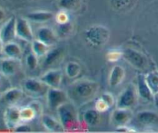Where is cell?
I'll use <instances>...</instances> for the list:
<instances>
[{
	"label": "cell",
	"instance_id": "obj_1",
	"mask_svg": "<svg viewBox=\"0 0 158 133\" xmlns=\"http://www.w3.org/2000/svg\"><path fill=\"white\" fill-rule=\"evenodd\" d=\"M99 84L88 79H80L73 82L66 91L70 101L77 106H83L91 102L99 92Z\"/></svg>",
	"mask_w": 158,
	"mask_h": 133
},
{
	"label": "cell",
	"instance_id": "obj_41",
	"mask_svg": "<svg viewBox=\"0 0 158 133\" xmlns=\"http://www.w3.org/2000/svg\"><path fill=\"white\" fill-rule=\"evenodd\" d=\"M2 92H0V99H1V97H2Z\"/></svg>",
	"mask_w": 158,
	"mask_h": 133
},
{
	"label": "cell",
	"instance_id": "obj_3",
	"mask_svg": "<svg viewBox=\"0 0 158 133\" xmlns=\"http://www.w3.org/2000/svg\"><path fill=\"white\" fill-rule=\"evenodd\" d=\"M138 100L137 86L134 83H130L117 97L116 100V108L131 109L136 106Z\"/></svg>",
	"mask_w": 158,
	"mask_h": 133
},
{
	"label": "cell",
	"instance_id": "obj_40",
	"mask_svg": "<svg viewBox=\"0 0 158 133\" xmlns=\"http://www.w3.org/2000/svg\"><path fill=\"white\" fill-rule=\"evenodd\" d=\"M2 42L1 41V38H0V55H2Z\"/></svg>",
	"mask_w": 158,
	"mask_h": 133
},
{
	"label": "cell",
	"instance_id": "obj_16",
	"mask_svg": "<svg viewBox=\"0 0 158 133\" xmlns=\"http://www.w3.org/2000/svg\"><path fill=\"white\" fill-rule=\"evenodd\" d=\"M25 92L23 89L19 88H9L2 94L0 100L8 106L16 105L24 96Z\"/></svg>",
	"mask_w": 158,
	"mask_h": 133
},
{
	"label": "cell",
	"instance_id": "obj_35",
	"mask_svg": "<svg viewBox=\"0 0 158 133\" xmlns=\"http://www.w3.org/2000/svg\"><path fill=\"white\" fill-rule=\"evenodd\" d=\"M13 131L15 132H31L32 129L27 123L22 122L13 129Z\"/></svg>",
	"mask_w": 158,
	"mask_h": 133
},
{
	"label": "cell",
	"instance_id": "obj_7",
	"mask_svg": "<svg viewBox=\"0 0 158 133\" xmlns=\"http://www.w3.org/2000/svg\"><path fill=\"white\" fill-rule=\"evenodd\" d=\"M46 100L49 109L56 111L60 106L69 101V98L66 91L60 88H49L46 93Z\"/></svg>",
	"mask_w": 158,
	"mask_h": 133
},
{
	"label": "cell",
	"instance_id": "obj_11",
	"mask_svg": "<svg viewBox=\"0 0 158 133\" xmlns=\"http://www.w3.org/2000/svg\"><path fill=\"white\" fill-rule=\"evenodd\" d=\"M3 120L5 126L9 130H13L20 123V108L17 105L8 106L3 114Z\"/></svg>",
	"mask_w": 158,
	"mask_h": 133
},
{
	"label": "cell",
	"instance_id": "obj_8",
	"mask_svg": "<svg viewBox=\"0 0 158 133\" xmlns=\"http://www.w3.org/2000/svg\"><path fill=\"white\" fill-rule=\"evenodd\" d=\"M15 30H16V37L21 40L31 43L35 39L30 22L26 17L16 18Z\"/></svg>",
	"mask_w": 158,
	"mask_h": 133
},
{
	"label": "cell",
	"instance_id": "obj_15",
	"mask_svg": "<svg viewBox=\"0 0 158 133\" xmlns=\"http://www.w3.org/2000/svg\"><path fill=\"white\" fill-rule=\"evenodd\" d=\"M63 73L61 69H51L42 75L40 79L49 88H60L63 82Z\"/></svg>",
	"mask_w": 158,
	"mask_h": 133
},
{
	"label": "cell",
	"instance_id": "obj_34",
	"mask_svg": "<svg viewBox=\"0 0 158 133\" xmlns=\"http://www.w3.org/2000/svg\"><path fill=\"white\" fill-rule=\"evenodd\" d=\"M100 98L103 100L104 103H106L107 104V106H109L110 109L112 108L113 106H116V99L114 98V95L110 92H104V93L102 94L100 96Z\"/></svg>",
	"mask_w": 158,
	"mask_h": 133
},
{
	"label": "cell",
	"instance_id": "obj_28",
	"mask_svg": "<svg viewBox=\"0 0 158 133\" xmlns=\"http://www.w3.org/2000/svg\"><path fill=\"white\" fill-rule=\"evenodd\" d=\"M36 116V112L29 105L23 108H20V118H21L22 122L29 123V122L32 121Z\"/></svg>",
	"mask_w": 158,
	"mask_h": 133
},
{
	"label": "cell",
	"instance_id": "obj_38",
	"mask_svg": "<svg viewBox=\"0 0 158 133\" xmlns=\"http://www.w3.org/2000/svg\"><path fill=\"white\" fill-rule=\"evenodd\" d=\"M6 11L4 10L3 8H2L1 6H0V22H2L6 18Z\"/></svg>",
	"mask_w": 158,
	"mask_h": 133
},
{
	"label": "cell",
	"instance_id": "obj_26",
	"mask_svg": "<svg viewBox=\"0 0 158 133\" xmlns=\"http://www.w3.org/2000/svg\"><path fill=\"white\" fill-rule=\"evenodd\" d=\"M145 79L154 95H158V69L151 70L145 74Z\"/></svg>",
	"mask_w": 158,
	"mask_h": 133
},
{
	"label": "cell",
	"instance_id": "obj_18",
	"mask_svg": "<svg viewBox=\"0 0 158 133\" xmlns=\"http://www.w3.org/2000/svg\"><path fill=\"white\" fill-rule=\"evenodd\" d=\"M23 54L21 46L15 42L12 41L2 45V55H4V57L20 60L23 57Z\"/></svg>",
	"mask_w": 158,
	"mask_h": 133
},
{
	"label": "cell",
	"instance_id": "obj_27",
	"mask_svg": "<svg viewBox=\"0 0 158 133\" xmlns=\"http://www.w3.org/2000/svg\"><path fill=\"white\" fill-rule=\"evenodd\" d=\"M81 66L78 62L74 61L69 62L65 66V74L71 79L77 78L81 73Z\"/></svg>",
	"mask_w": 158,
	"mask_h": 133
},
{
	"label": "cell",
	"instance_id": "obj_32",
	"mask_svg": "<svg viewBox=\"0 0 158 133\" xmlns=\"http://www.w3.org/2000/svg\"><path fill=\"white\" fill-rule=\"evenodd\" d=\"M123 54H122V50L119 49H111L108 51L106 53V59L110 62H115L119 61L120 58H122Z\"/></svg>",
	"mask_w": 158,
	"mask_h": 133
},
{
	"label": "cell",
	"instance_id": "obj_12",
	"mask_svg": "<svg viewBox=\"0 0 158 133\" xmlns=\"http://www.w3.org/2000/svg\"><path fill=\"white\" fill-rule=\"evenodd\" d=\"M15 25L16 18L15 16H12L6 20L0 27V38L2 44L14 41L16 38Z\"/></svg>",
	"mask_w": 158,
	"mask_h": 133
},
{
	"label": "cell",
	"instance_id": "obj_33",
	"mask_svg": "<svg viewBox=\"0 0 158 133\" xmlns=\"http://www.w3.org/2000/svg\"><path fill=\"white\" fill-rule=\"evenodd\" d=\"M54 18L57 24H65L69 22V15L68 12L62 9H60V11L56 14Z\"/></svg>",
	"mask_w": 158,
	"mask_h": 133
},
{
	"label": "cell",
	"instance_id": "obj_25",
	"mask_svg": "<svg viewBox=\"0 0 158 133\" xmlns=\"http://www.w3.org/2000/svg\"><path fill=\"white\" fill-rule=\"evenodd\" d=\"M49 48H50L49 46H48L47 45L40 41L37 38H35L31 42V51L39 58L44 57L50 49Z\"/></svg>",
	"mask_w": 158,
	"mask_h": 133
},
{
	"label": "cell",
	"instance_id": "obj_30",
	"mask_svg": "<svg viewBox=\"0 0 158 133\" xmlns=\"http://www.w3.org/2000/svg\"><path fill=\"white\" fill-rule=\"evenodd\" d=\"M26 65L29 70H35L37 69L39 65V57L36 56L32 52L27 54L25 58Z\"/></svg>",
	"mask_w": 158,
	"mask_h": 133
},
{
	"label": "cell",
	"instance_id": "obj_37",
	"mask_svg": "<svg viewBox=\"0 0 158 133\" xmlns=\"http://www.w3.org/2000/svg\"><path fill=\"white\" fill-rule=\"evenodd\" d=\"M29 106H31L34 109V111L36 112L37 115H41L43 113V106L40 102L37 101V100H34V101H32L31 103H29Z\"/></svg>",
	"mask_w": 158,
	"mask_h": 133
},
{
	"label": "cell",
	"instance_id": "obj_24",
	"mask_svg": "<svg viewBox=\"0 0 158 133\" xmlns=\"http://www.w3.org/2000/svg\"><path fill=\"white\" fill-rule=\"evenodd\" d=\"M58 6L62 10L75 12L81 8L82 0H59Z\"/></svg>",
	"mask_w": 158,
	"mask_h": 133
},
{
	"label": "cell",
	"instance_id": "obj_29",
	"mask_svg": "<svg viewBox=\"0 0 158 133\" xmlns=\"http://www.w3.org/2000/svg\"><path fill=\"white\" fill-rule=\"evenodd\" d=\"M57 29L56 32L58 37H66L70 35L73 29V26L70 23V22L65 24H57Z\"/></svg>",
	"mask_w": 158,
	"mask_h": 133
},
{
	"label": "cell",
	"instance_id": "obj_6",
	"mask_svg": "<svg viewBox=\"0 0 158 133\" xmlns=\"http://www.w3.org/2000/svg\"><path fill=\"white\" fill-rule=\"evenodd\" d=\"M122 58L125 60L130 66L137 70H143L148 65V58L140 51L133 48H126L122 50Z\"/></svg>",
	"mask_w": 158,
	"mask_h": 133
},
{
	"label": "cell",
	"instance_id": "obj_17",
	"mask_svg": "<svg viewBox=\"0 0 158 133\" xmlns=\"http://www.w3.org/2000/svg\"><path fill=\"white\" fill-rule=\"evenodd\" d=\"M64 57V50L63 48L56 47L54 49H49L44 56L43 66L46 68L53 67L56 65L59 64Z\"/></svg>",
	"mask_w": 158,
	"mask_h": 133
},
{
	"label": "cell",
	"instance_id": "obj_22",
	"mask_svg": "<svg viewBox=\"0 0 158 133\" xmlns=\"http://www.w3.org/2000/svg\"><path fill=\"white\" fill-rule=\"evenodd\" d=\"M83 120L88 127H96L101 123V113L95 108L88 109L83 113Z\"/></svg>",
	"mask_w": 158,
	"mask_h": 133
},
{
	"label": "cell",
	"instance_id": "obj_13",
	"mask_svg": "<svg viewBox=\"0 0 158 133\" xmlns=\"http://www.w3.org/2000/svg\"><path fill=\"white\" fill-rule=\"evenodd\" d=\"M35 36H36L35 38L43 42L49 47L55 46L58 42L59 38L56 31L49 26H46L39 28L36 31Z\"/></svg>",
	"mask_w": 158,
	"mask_h": 133
},
{
	"label": "cell",
	"instance_id": "obj_4",
	"mask_svg": "<svg viewBox=\"0 0 158 133\" xmlns=\"http://www.w3.org/2000/svg\"><path fill=\"white\" fill-rule=\"evenodd\" d=\"M85 36L90 44L101 46L109 41L110 32L106 26H93L85 32Z\"/></svg>",
	"mask_w": 158,
	"mask_h": 133
},
{
	"label": "cell",
	"instance_id": "obj_39",
	"mask_svg": "<svg viewBox=\"0 0 158 133\" xmlns=\"http://www.w3.org/2000/svg\"><path fill=\"white\" fill-rule=\"evenodd\" d=\"M3 86H4V79H3L2 77L0 76V89L2 88Z\"/></svg>",
	"mask_w": 158,
	"mask_h": 133
},
{
	"label": "cell",
	"instance_id": "obj_21",
	"mask_svg": "<svg viewBox=\"0 0 158 133\" xmlns=\"http://www.w3.org/2000/svg\"><path fill=\"white\" fill-rule=\"evenodd\" d=\"M136 119L140 125L151 126L158 124V114L150 110H143L137 112Z\"/></svg>",
	"mask_w": 158,
	"mask_h": 133
},
{
	"label": "cell",
	"instance_id": "obj_10",
	"mask_svg": "<svg viewBox=\"0 0 158 133\" xmlns=\"http://www.w3.org/2000/svg\"><path fill=\"white\" fill-rule=\"evenodd\" d=\"M137 91L139 100L144 103H152L155 99V95L150 89L145 79V74H138L137 78Z\"/></svg>",
	"mask_w": 158,
	"mask_h": 133
},
{
	"label": "cell",
	"instance_id": "obj_19",
	"mask_svg": "<svg viewBox=\"0 0 158 133\" xmlns=\"http://www.w3.org/2000/svg\"><path fill=\"white\" fill-rule=\"evenodd\" d=\"M41 122L43 127L50 132H63L65 129L60 120L56 119L49 114L43 113L41 115Z\"/></svg>",
	"mask_w": 158,
	"mask_h": 133
},
{
	"label": "cell",
	"instance_id": "obj_31",
	"mask_svg": "<svg viewBox=\"0 0 158 133\" xmlns=\"http://www.w3.org/2000/svg\"><path fill=\"white\" fill-rule=\"evenodd\" d=\"M134 0H111L113 6L117 10H124L132 6Z\"/></svg>",
	"mask_w": 158,
	"mask_h": 133
},
{
	"label": "cell",
	"instance_id": "obj_23",
	"mask_svg": "<svg viewBox=\"0 0 158 133\" xmlns=\"http://www.w3.org/2000/svg\"><path fill=\"white\" fill-rule=\"evenodd\" d=\"M55 17L53 12L50 11H35L29 12L26 15V18L29 20V22H33L36 23H44L50 21Z\"/></svg>",
	"mask_w": 158,
	"mask_h": 133
},
{
	"label": "cell",
	"instance_id": "obj_9",
	"mask_svg": "<svg viewBox=\"0 0 158 133\" xmlns=\"http://www.w3.org/2000/svg\"><path fill=\"white\" fill-rule=\"evenodd\" d=\"M134 114L131 109L116 108L115 110L112 112L110 115V123L115 128L120 126H128L133 118Z\"/></svg>",
	"mask_w": 158,
	"mask_h": 133
},
{
	"label": "cell",
	"instance_id": "obj_5",
	"mask_svg": "<svg viewBox=\"0 0 158 133\" xmlns=\"http://www.w3.org/2000/svg\"><path fill=\"white\" fill-rule=\"evenodd\" d=\"M23 90L26 93L34 98H40V97L46 95L49 87L43 83L41 79L34 77H29L26 79L23 83Z\"/></svg>",
	"mask_w": 158,
	"mask_h": 133
},
{
	"label": "cell",
	"instance_id": "obj_2",
	"mask_svg": "<svg viewBox=\"0 0 158 133\" xmlns=\"http://www.w3.org/2000/svg\"><path fill=\"white\" fill-rule=\"evenodd\" d=\"M59 120L65 131H75L80 126V115L77 106L72 101H68L56 109Z\"/></svg>",
	"mask_w": 158,
	"mask_h": 133
},
{
	"label": "cell",
	"instance_id": "obj_14",
	"mask_svg": "<svg viewBox=\"0 0 158 133\" xmlns=\"http://www.w3.org/2000/svg\"><path fill=\"white\" fill-rule=\"evenodd\" d=\"M20 60L4 57L0 59V74L4 77L15 75L20 69Z\"/></svg>",
	"mask_w": 158,
	"mask_h": 133
},
{
	"label": "cell",
	"instance_id": "obj_36",
	"mask_svg": "<svg viewBox=\"0 0 158 133\" xmlns=\"http://www.w3.org/2000/svg\"><path fill=\"white\" fill-rule=\"evenodd\" d=\"M94 108L97 111H99L100 113H103V112H106V111H108L110 109V107L107 106V104L106 103H104L100 98H99L98 100L95 103Z\"/></svg>",
	"mask_w": 158,
	"mask_h": 133
},
{
	"label": "cell",
	"instance_id": "obj_20",
	"mask_svg": "<svg viewBox=\"0 0 158 133\" xmlns=\"http://www.w3.org/2000/svg\"><path fill=\"white\" fill-rule=\"evenodd\" d=\"M126 76L125 69L120 65H115L111 69L109 75V85L111 87H117L122 84Z\"/></svg>",
	"mask_w": 158,
	"mask_h": 133
}]
</instances>
